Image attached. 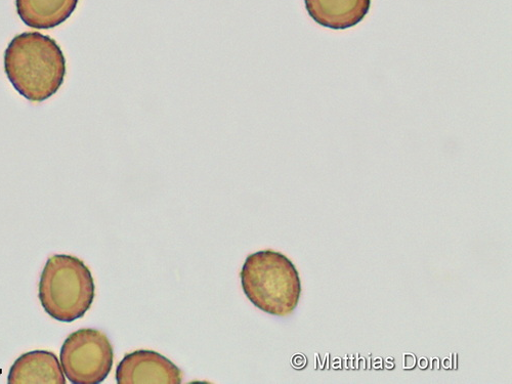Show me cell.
I'll list each match as a JSON object with an SVG mask.
<instances>
[{
	"instance_id": "obj_10",
	"label": "cell",
	"mask_w": 512,
	"mask_h": 384,
	"mask_svg": "<svg viewBox=\"0 0 512 384\" xmlns=\"http://www.w3.org/2000/svg\"><path fill=\"white\" fill-rule=\"evenodd\" d=\"M418 365H419V367H420L421 369H423V370H424V369L428 368V366H429V360H428V359H425V358H421V359L419 360Z\"/></svg>"
},
{
	"instance_id": "obj_1",
	"label": "cell",
	"mask_w": 512,
	"mask_h": 384,
	"mask_svg": "<svg viewBox=\"0 0 512 384\" xmlns=\"http://www.w3.org/2000/svg\"><path fill=\"white\" fill-rule=\"evenodd\" d=\"M66 71V59L57 41L39 32L14 37L5 53V72L10 82L33 103L55 96Z\"/></svg>"
},
{
	"instance_id": "obj_6",
	"label": "cell",
	"mask_w": 512,
	"mask_h": 384,
	"mask_svg": "<svg viewBox=\"0 0 512 384\" xmlns=\"http://www.w3.org/2000/svg\"><path fill=\"white\" fill-rule=\"evenodd\" d=\"M305 5L310 17L320 26L346 30L365 19L371 0H305Z\"/></svg>"
},
{
	"instance_id": "obj_7",
	"label": "cell",
	"mask_w": 512,
	"mask_h": 384,
	"mask_svg": "<svg viewBox=\"0 0 512 384\" xmlns=\"http://www.w3.org/2000/svg\"><path fill=\"white\" fill-rule=\"evenodd\" d=\"M10 384H65L66 378L57 356L48 351L22 355L11 367Z\"/></svg>"
},
{
	"instance_id": "obj_4",
	"label": "cell",
	"mask_w": 512,
	"mask_h": 384,
	"mask_svg": "<svg viewBox=\"0 0 512 384\" xmlns=\"http://www.w3.org/2000/svg\"><path fill=\"white\" fill-rule=\"evenodd\" d=\"M60 358L71 383L98 384L110 374L114 352L106 334L96 329H80L66 338Z\"/></svg>"
},
{
	"instance_id": "obj_2",
	"label": "cell",
	"mask_w": 512,
	"mask_h": 384,
	"mask_svg": "<svg viewBox=\"0 0 512 384\" xmlns=\"http://www.w3.org/2000/svg\"><path fill=\"white\" fill-rule=\"evenodd\" d=\"M240 277L248 300L267 314L288 316L300 302V275L291 261L280 252L264 250L250 254Z\"/></svg>"
},
{
	"instance_id": "obj_9",
	"label": "cell",
	"mask_w": 512,
	"mask_h": 384,
	"mask_svg": "<svg viewBox=\"0 0 512 384\" xmlns=\"http://www.w3.org/2000/svg\"><path fill=\"white\" fill-rule=\"evenodd\" d=\"M410 355L411 354H405L404 355V359H405L404 368H405V370H411V369H413L416 366V357L412 354L411 360H410Z\"/></svg>"
},
{
	"instance_id": "obj_8",
	"label": "cell",
	"mask_w": 512,
	"mask_h": 384,
	"mask_svg": "<svg viewBox=\"0 0 512 384\" xmlns=\"http://www.w3.org/2000/svg\"><path fill=\"white\" fill-rule=\"evenodd\" d=\"M79 0H16L17 13L28 27L52 29L66 22Z\"/></svg>"
},
{
	"instance_id": "obj_3",
	"label": "cell",
	"mask_w": 512,
	"mask_h": 384,
	"mask_svg": "<svg viewBox=\"0 0 512 384\" xmlns=\"http://www.w3.org/2000/svg\"><path fill=\"white\" fill-rule=\"evenodd\" d=\"M38 297L42 308L57 321L71 323L82 318L95 298L91 270L75 256H51L40 276Z\"/></svg>"
},
{
	"instance_id": "obj_5",
	"label": "cell",
	"mask_w": 512,
	"mask_h": 384,
	"mask_svg": "<svg viewBox=\"0 0 512 384\" xmlns=\"http://www.w3.org/2000/svg\"><path fill=\"white\" fill-rule=\"evenodd\" d=\"M118 384H180L183 373L172 361L153 351L126 355L116 370Z\"/></svg>"
}]
</instances>
